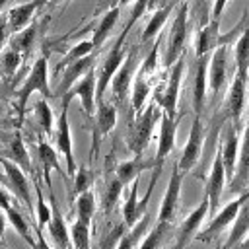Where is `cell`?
Wrapping results in <instances>:
<instances>
[{
  "label": "cell",
  "mask_w": 249,
  "mask_h": 249,
  "mask_svg": "<svg viewBox=\"0 0 249 249\" xmlns=\"http://www.w3.org/2000/svg\"><path fill=\"white\" fill-rule=\"evenodd\" d=\"M93 214H95V195L91 189H88L86 193L78 195V198H76V220H80L91 228Z\"/></svg>",
  "instance_id": "d590c367"
},
{
  "label": "cell",
  "mask_w": 249,
  "mask_h": 249,
  "mask_svg": "<svg viewBox=\"0 0 249 249\" xmlns=\"http://www.w3.org/2000/svg\"><path fill=\"white\" fill-rule=\"evenodd\" d=\"M230 191L235 195H243L249 191V121L241 132L239 140V156H237V165L233 179L230 181Z\"/></svg>",
  "instance_id": "ac0fdd59"
},
{
  "label": "cell",
  "mask_w": 249,
  "mask_h": 249,
  "mask_svg": "<svg viewBox=\"0 0 249 249\" xmlns=\"http://www.w3.org/2000/svg\"><path fill=\"white\" fill-rule=\"evenodd\" d=\"M95 89H97V74L93 72V68L80 80L76 82L70 91L62 97V105H70L72 97H78L80 103H82V109L88 117H93L95 115V109H97V101H95Z\"/></svg>",
  "instance_id": "ba28073f"
},
{
  "label": "cell",
  "mask_w": 249,
  "mask_h": 249,
  "mask_svg": "<svg viewBox=\"0 0 249 249\" xmlns=\"http://www.w3.org/2000/svg\"><path fill=\"white\" fill-rule=\"evenodd\" d=\"M185 54L171 66L167 68V74L160 88L154 93V101L160 105L161 113L169 117H177V101H179V91H181V82H183V72H185Z\"/></svg>",
  "instance_id": "3957f363"
},
{
  "label": "cell",
  "mask_w": 249,
  "mask_h": 249,
  "mask_svg": "<svg viewBox=\"0 0 249 249\" xmlns=\"http://www.w3.org/2000/svg\"><path fill=\"white\" fill-rule=\"evenodd\" d=\"M6 158L10 161H14L16 165H19L27 175H33V165H31V160H29V152L25 148V142L21 138V134H16L8 146H6Z\"/></svg>",
  "instance_id": "f1b7e54d"
},
{
  "label": "cell",
  "mask_w": 249,
  "mask_h": 249,
  "mask_svg": "<svg viewBox=\"0 0 249 249\" xmlns=\"http://www.w3.org/2000/svg\"><path fill=\"white\" fill-rule=\"evenodd\" d=\"M47 191H49V202H51V212H53L51 220L47 224V230H49V235L54 241V247L56 249H64V247L72 245L70 243V228L66 226V220H64L62 212H60V206L56 202V196H54L53 189H47Z\"/></svg>",
  "instance_id": "ffe728a7"
},
{
  "label": "cell",
  "mask_w": 249,
  "mask_h": 249,
  "mask_svg": "<svg viewBox=\"0 0 249 249\" xmlns=\"http://www.w3.org/2000/svg\"><path fill=\"white\" fill-rule=\"evenodd\" d=\"M12 206V198H10V195H8V191L0 185V208H4V210H8Z\"/></svg>",
  "instance_id": "816d5d0a"
},
{
  "label": "cell",
  "mask_w": 249,
  "mask_h": 249,
  "mask_svg": "<svg viewBox=\"0 0 249 249\" xmlns=\"http://www.w3.org/2000/svg\"><path fill=\"white\" fill-rule=\"evenodd\" d=\"M173 8H175V2H169V4H165L163 8H160V10H156V12L152 14V18H150V21L146 23L144 33H142V37H140V43H148L150 39H154V37L161 31V27L165 25V21H167L169 14L173 12Z\"/></svg>",
  "instance_id": "836d02e7"
},
{
  "label": "cell",
  "mask_w": 249,
  "mask_h": 249,
  "mask_svg": "<svg viewBox=\"0 0 249 249\" xmlns=\"http://www.w3.org/2000/svg\"><path fill=\"white\" fill-rule=\"evenodd\" d=\"M93 62H95V58L89 54V56H84V58H80V60H76V62H72V64H68L66 68H64V72H62V80H60V86H58V93H62V97L70 91V88L76 84V82H80L91 68H93Z\"/></svg>",
  "instance_id": "cb8c5ba5"
},
{
  "label": "cell",
  "mask_w": 249,
  "mask_h": 249,
  "mask_svg": "<svg viewBox=\"0 0 249 249\" xmlns=\"http://www.w3.org/2000/svg\"><path fill=\"white\" fill-rule=\"evenodd\" d=\"M241 200H243V195H239L235 200L228 202L220 212H216V214L210 218L208 226H206L202 231H198L195 239H196V241H202V243H208V241L216 239L228 226L233 224V220H235V216H237V210H239V206H241Z\"/></svg>",
  "instance_id": "8fae6325"
},
{
  "label": "cell",
  "mask_w": 249,
  "mask_h": 249,
  "mask_svg": "<svg viewBox=\"0 0 249 249\" xmlns=\"http://www.w3.org/2000/svg\"><path fill=\"white\" fill-rule=\"evenodd\" d=\"M43 4V0H31V2H25V4H18L14 8L8 10V27L10 31L14 33H19L23 31L25 27H29L31 19H33V14L37 12V8Z\"/></svg>",
  "instance_id": "d4e9b609"
},
{
  "label": "cell",
  "mask_w": 249,
  "mask_h": 249,
  "mask_svg": "<svg viewBox=\"0 0 249 249\" xmlns=\"http://www.w3.org/2000/svg\"><path fill=\"white\" fill-rule=\"evenodd\" d=\"M231 56H230V45H220V47H216L210 53V60H208V88H210L212 101H216L218 95H222L230 88V82H231L230 74H235V70H231V66H230Z\"/></svg>",
  "instance_id": "277c9868"
},
{
  "label": "cell",
  "mask_w": 249,
  "mask_h": 249,
  "mask_svg": "<svg viewBox=\"0 0 249 249\" xmlns=\"http://www.w3.org/2000/svg\"><path fill=\"white\" fill-rule=\"evenodd\" d=\"M119 12H121L119 6H111V8L101 16V19L97 21V25H95V29H93V37L89 39V41L93 43V49H99V47L107 41L109 33L113 31V27H115V23H117V19H119Z\"/></svg>",
  "instance_id": "f546056e"
},
{
  "label": "cell",
  "mask_w": 249,
  "mask_h": 249,
  "mask_svg": "<svg viewBox=\"0 0 249 249\" xmlns=\"http://www.w3.org/2000/svg\"><path fill=\"white\" fill-rule=\"evenodd\" d=\"M239 130L233 126V123H226L224 126V134H222V146H220V156H222V163L226 169V177L228 183L233 179L235 173V165H237V156H239Z\"/></svg>",
  "instance_id": "d6986e66"
},
{
  "label": "cell",
  "mask_w": 249,
  "mask_h": 249,
  "mask_svg": "<svg viewBox=\"0 0 249 249\" xmlns=\"http://www.w3.org/2000/svg\"><path fill=\"white\" fill-rule=\"evenodd\" d=\"M35 233H37V239H35V241H33L31 245H29L31 249H53V247H51V245L47 243V239H45V233H43V230H39V228H37V230H35Z\"/></svg>",
  "instance_id": "681fc988"
},
{
  "label": "cell",
  "mask_w": 249,
  "mask_h": 249,
  "mask_svg": "<svg viewBox=\"0 0 249 249\" xmlns=\"http://www.w3.org/2000/svg\"><path fill=\"white\" fill-rule=\"evenodd\" d=\"M148 4H150V0H134V6H132V12H130V18H128L126 25H124V27H123V31H121L119 41H124V37L128 35V31L134 27V23H136V21L142 18V14L146 12Z\"/></svg>",
  "instance_id": "bcb514c9"
},
{
  "label": "cell",
  "mask_w": 249,
  "mask_h": 249,
  "mask_svg": "<svg viewBox=\"0 0 249 249\" xmlns=\"http://www.w3.org/2000/svg\"><path fill=\"white\" fill-rule=\"evenodd\" d=\"M169 231H171V224L158 220L156 226L144 235V239H142V243H140L138 249H161V245L165 243Z\"/></svg>",
  "instance_id": "8d00e7d4"
},
{
  "label": "cell",
  "mask_w": 249,
  "mask_h": 249,
  "mask_svg": "<svg viewBox=\"0 0 249 249\" xmlns=\"http://www.w3.org/2000/svg\"><path fill=\"white\" fill-rule=\"evenodd\" d=\"M189 0H179L175 18L169 25L167 33V43L161 54V62L165 68H171L183 54H185V43L189 37Z\"/></svg>",
  "instance_id": "6da1fadb"
},
{
  "label": "cell",
  "mask_w": 249,
  "mask_h": 249,
  "mask_svg": "<svg viewBox=\"0 0 249 249\" xmlns=\"http://www.w3.org/2000/svg\"><path fill=\"white\" fill-rule=\"evenodd\" d=\"M0 115H2V103H0Z\"/></svg>",
  "instance_id": "6125c7cd"
},
{
  "label": "cell",
  "mask_w": 249,
  "mask_h": 249,
  "mask_svg": "<svg viewBox=\"0 0 249 249\" xmlns=\"http://www.w3.org/2000/svg\"><path fill=\"white\" fill-rule=\"evenodd\" d=\"M123 187H124V185H123L115 175H111V177L107 179L105 193H103V210H105V214H107V216L113 212L115 204L119 202L121 193H123Z\"/></svg>",
  "instance_id": "60d3db41"
},
{
  "label": "cell",
  "mask_w": 249,
  "mask_h": 249,
  "mask_svg": "<svg viewBox=\"0 0 249 249\" xmlns=\"http://www.w3.org/2000/svg\"><path fill=\"white\" fill-rule=\"evenodd\" d=\"M152 76L144 74L138 70L134 82H132V88H130V107H132V113L138 115L144 111V103L148 99V93L152 89V82H150Z\"/></svg>",
  "instance_id": "83f0119b"
},
{
  "label": "cell",
  "mask_w": 249,
  "mask_h": 249,
  "mask_svg": "<svg viewBox=\"0 0 249 249\" xmlns=\"http://www.w3.org/2000/svg\"><path fill=\"white\" fill-rule=\"evenodd\" d=\"M6 226H8V216H6V210H4V208H0V241L4 239Z\"/></svg>",
  "instance_id": "f5cc1de1"
},
{
  "label": "cell",
  "mask_w": 249,
  "mask_h": 249,
  "mask_svg": "<svg viewBox=\"0 0 249 249\" xmlns=\"http://www.w3.org/2000/svg\"><path fill=\"white\" fill-rule=\"evenodd\" d=\"M150 222H152L150 214H144L132 228H128V230L124 231V235L121 237L117 249H138V245L142 243L144 235L148 233V226H150Z\"/></svg>",
  "instance_id": "1f68e13d"
},
{
  "label": "cell",
  "mask_w": 249,
  "mask_h": 249,
  "mask_svg": "<svg viewBox=\"0 0 249 249\" xmlns=\"http://www.w3.org/2000/svg\"><path fill=\"white\" fill-rule=\"evenodd\" d=\"M91 51H95L91 41H80V43H76V45H74V47H70V49H68V53L60 58V62H58V66H56V72L64 70L68 64L76 62V60H80V58H84V56H89V54H91Z\"/></svg>",
  "instance_id": "ab89813d"
},
{
  "label": "cell",
  "mask_w": 249,
  "mask_h": 249,
  "mask_svg": "<svg viewBox=\"0 0 249 249\" xmlns=\"http://www.w3.org/2000/svg\"><path fill=\"white\" fill-rule=\"evenodd\" d=\"M54 144H56V152L64 158V171L68 177H74L78 167H76V158L72 152V132H70V123H68V107L62 105L60 109V117L56 123V130H54Z\"/></svg>",
  "instance_id": "52a82bcc"
},
{
  "label": "cell",
  "mask_w": 249,
  "mask_h": 249,
  "mask_svg": "<svg viewBox=\"0 0 249 249\" xmlns=\"http://www.w3.org/2000/svg\"><path fill=\"white\" fill-rule=\"evenodd\" d=\"M124 56H126V53L123 51V41L117 39L115 45L111 47V51L107 53V56H105V60H103L99 72H97V89H95V101H97V103L103 101V93H105V89L111 86V80L115 78L117 70L121 68Z\"/></svg>",
  "instance_id": "7c38bea8"
},
{
  "label": "cell",
  "mask_w": 249,
  "mask_h": 249,
  "mask_svg": "<svg viewBox=\"0 0 249 249\" xmlns=\"http://www.w3.org/2000/svg\"><path fill=\"white\" fill-rule=\"evenodd\" d=\"M169 249H177V247H175V243H173V245H171V247H169Z\"/></svg>",
  "instance_id": "94428289"
},
{
  "label": "cell",
  "mask_w": 249,
  "mask_h": 249,
  "mask_svg": "<svg viewBox=\"0 0 249 249\" xmlns=\"http://www.w3.org/2000/svg\"><path fill=\"white\" fill-rule=\"evenodd\" d=\"M33 93H41V97H45V99H49V97L54 95L53 89H51V86H49V70H47V56L45 54L39 56L33 62V66H31L25 82L21 84V88L18 91V111H19V115L25 113L27 101H29V97Z\"/></svg>",
  "instance_id": "5b68a950"
},
{
  "label": "cell",
  "mask_w": 249,
  "mask_h": 249,
  "mask_svg": "<svg viewBox=\"0 0 249 249\" xmlns=\"http://www.w3.org/2000/svg\"><path fill=\"white\" fill-rule=\"evenodd\" d=\"M247 235H249V191L243 193L241 206L237 210V216L231 224V230H230L228 239L224 241L222 249H237Z\"/></svg>",
  "instance_id": "44dd1931"
},
{
  "label": "cell",
  "mask_w": 249,
  "mask_h": 249,
  "mask_svg": "<svg viewBox=\"0 0 249 249\" xmlns=\"http://www.w3.org/2000/svg\"><path fill=\"white\" fill-rule=\"evenodd\" d=\"M35 193H37V228L43 230L51 220V202L43 198V191L39 185V179H35Z\"/></svg>",
  "instance_id": "7bdbcfd3"
},
{
  "label": "cell",
  "mask_w": 249,
  "mask_h": 249,
  "mask_svg": "<svg viewBox=\"0 0 249 249\" xmlns=\"http://www.w3.org/2000/svg\"><path fill=\"white\" fill-rule=\"evenodd\" d=\"M126 230H128V228H126L124 222L115 224V226L101 237V241H99V249H117V245H119V241H121V237L124 235Z\"/></svg>",
  "instance_id": "f6af8a7d"
},
{
  "label": "cell",
  "mask_w": 249,
  "mask_h": 249,
  "mask_svg": "<svg viewBox=\"0 0 249 249\" xmlns=\"http://www.w3.org/2000/svg\"><path fill=\"white\" fill-rule=\"evenodd\" d=\"M247 80H249L247 76L233 74L230 88L226 91V97H224V105H222V115L226 117V121L233 123L237 130H241V117H243V109L247 101Z\"/></svg>",
  "instance_id": "8992f818"
},
{
  "label": "cell",
  "mask_w": 249,
  "mask_h": 249,
  "mask_svg": "<svg viewBox=\"0 0 249 249\" xmlns=\"http://www.w3.org/2000/svg\"><path fill=\"white\" fill-rule=\"evenodd\" d=\"M148 165H150V163L142 161V156H134V158H130V160L121 161V163L115 167V177H117L123 185H130L132 181L138 179V173H140L142 169H146Z\"/></svg>",
  "instance_id": "d6a6232c"
},
{
  "label": "cell",
  "mask_w": 249,
  "mask_h": 249,
  "mask_svg": "<svg viewBox=\"0 0 249 249\" xmlns=\"http://www.w3.org/2000/svg\"><path fill=\"white\" fill-rule=\"evenodd\" d=\"M226 4H228V0H214V8H212V18H210V19L220 21V19H222V12H224Z\"/></svg>",
  "instance_id": "f907efd6"
},
{
  "label": "cell",
  "mask_w": 249,
  "mask_h": 249,
  "mask_svg": "<svg viewBox=\"0 0 249 249\" xmlns=\"http://www.w3.org/2000/svg\"><path fill=\"white\" fill-rule=\"evenodd\" d=\"M208 60L210 54L196 58L195 82H193V111L195 115H202L204 101H206V86H208Z\"/></svg>",
  "instance_id": "7402d4cb"
},
{
  "label": "cell",
  "mask_w": 249,
  "mask_h": 249,
  "mask_svg": "<svg viewBox=\"0 0 249 249\" xmlns=\"http://www.w3.org/2000/svg\"><path fill=\"white\" fill-rule=\"evenodd\" d=\"M237 249H249V235H247V237L241 241V245H239Z\"/></svg>",
  "instance_id": "db71d44e"
},
{
  "label": "cell",
  "mask_w": 249,
  "mask_h": 249,
  "mask_svg": "<svg viewBox=\"0 0 249 249\" xmlns=\"http://www.w3.org/2000/svg\"><path fill=\"white\" fill-rule=\"evenodd\" d=\"M161 119V109L156 101H152L148 107H144L142 113L136 115V119L130 123L128 128V148L134 156H142L146 146L152 140L156 123Z\"/></svg>",
  "instance_id": "7a4b0ae2"
},
{
  "label": "cell",
  "mask_w": 249,
  "mask_h": 249,
  "mask_svg": "<svg viewBox=\"0 0 249 249\" xmlns=\"http://www.w3.org/2000/svg\"><path fill=\"white\" fill-rule=\"evenodd\" d=\"M6 216H8V224H12V228L16 230V233H19V237L27 243V245H31L35 239L31 237V230H29V224H27V220L21 216V212L18 210V208H14V206H10L8 210H6Z\"/></svg>",
  "instance_id": "b9f144b4"
},
{
  "label": "cell",
  "mask_w": 249,
  "mask_h": 249,
  "mask_svg": "<svg viewBox=\"0 0 249 249\" xmlns=\"http://www.w3.org/2000/svg\"><path fill=\"white\" fill-rule=\"evenodd\" d=\"M93 119V130H91V150H89V160H93L99 152V144L101 138H105L117 124V109L107 103V101H99Z\"/></svg>",
  "instance_id": "9c48e42d"
},
{
  "label": "cell",
  "mask_w": 249,
  "mask_h": 249,
  "mask_svg": "<svg viewBox=\"0 0 249 249\" xmlns=\"http://www.w3.org/2000/svg\"><path fill=\"white\" fill-rule=\"evenodd\" d=\"M21 62H23V56H21L19 53H16V51L8 49V51H4V53H2L0 68H2V72H4V76H6V78H12V76L18 72V68H19V64H21Z\"/></svg>",
  "instance_id": "ee69618b"
},
{
  "label": "cell",
  "mask_w": 249,
  "mask_h": 249,
  "mask_svg": "<svg viewBox=\"0 0 249 249\" xmlns=\"http://www.w3.org/2000/svg\"><path fill=\"white\" fill-rule=\"evenodd\" d=\"M0 249H6V247H4V243H2V241H0Z\"/></svg>",
  "instance_id": "680465c9"
},
{
  "label": "cell",
  "mask_w": 249,
  "mask_h": 249,
  "mask_svg": "<svg viewBox=\"0 0 249 249\" xmlns=\"http://www.w3.org/2000/svg\"><path fill=\"white\" fill-rule=\"evenodd\" d=\"M37 156L41 160V165H43V177H45V183H47V189H53L51 187V171H58L62 175V165L58 161V152L45 140H39L37 144Z\"/></svg>",
  "instance_id": "484cf974"
},
{
  "label": "cell",
  "mask_w": 249,
  "mask_h": 249,
  "mask_svg": "<svg viewBox=\"0 0 249 249\" xmlns=\"http://www.w3.org/2000/svg\"><path fill=\"white\" fill-rule=\"evenodd\" d=\"M130 2H134V0H117V6L119 4H130Z\"/></svg>",
  "instance_id": "11a10c76"
},
{
  "label": "cell",
  "mask_w": 249,
  "mask_h": 249,
  "mask_svg": "<svg viewBox=\"0 0 249 249\" xmlns=\"http://www.w3.org/2000/svg\"><path fill=\"white\" fill-rule=\"evenodd\" d=\"M136 64H138V49L132 47V49L126 53V56H124L121 68L117 70L115 78L111 80V91H113V95H115V99H117L119 103L124 101L128 89L132 88V82H134L132 76H134Z\"/></svg>",
  "instance_id": "2e32d148"
},
{
  "label": "cell",
  "mask_w": 249,
  "mask_h": 249,
  "mask_svg": "<svg viewBox=\"0 0 249 249\" xmlns=\"http://www.w3.org/2000/svg\"><path fill=\"white\" fill-rule=\"evenodd\" d=\"M6 2H8V0H0V8H2V6L6 4Z\"/></svg>",
  "instance_id": "9f6ffc18"
},
{
  "label": "cell",
  "mask_w": 249,
  "mask_h": 249,
  "mask_svg": "<svg viewBox=\"0 0 249 249\" xmlns=\"http://www.w3.org/2000/svg\"><path fill=\"white\" fill-rule=\"evenodd\" d=\"M0 165L4 167V173H6V181L14 193V196L25 204V208L29 212H33V200H31V187H29V181H27V173L16 165L14 161H10L8 158H0Z\"/></svg>",
  "instance_id": "5bb4252c"
},
{
  "label": "cell",
  "mask_w": 249,
  "mask_h": 249,
  "mask_svg": "<svg viewBox=\"0 0 249 249\" xmlns=\"http://www.w3.org/2000/svg\"><path fill=\"white\" fill-rule=\"evenodd\" d=\"M233 64H235V74H241V76L249 78V23L241 29V33L235 39Z\"/></svg>",
  "instance_id": "4316f807"
},
{
  "label": "cell",
  "mask_w": 249,
  "mask_h": 249,
  "mask_svg": "<svg viewBox=\"0 0 249 249\" xmlns=\"http://www.w3.org/2000/svg\"><path fill=\"white\" fill-rule=\"evenodd\" d=\"M208 212H210V204H208V198L204 196V198L200 200V204L181 222V226H179V230H177V233H175V247H177V249H185V247L196 237L198 228H200L202 220L208 216Z\"/></svg>",
  "instance_id": "e0dca14e"
},
{
  "label": "cell",
  "mask_w": 249,
  "mask_h": 249,
  "mask_svg": "<svg viewBox=\"0 0 249 249\" xmlns=\"http://www.w3.org/2000/svg\"><path fill=\"white\" fill-rule=\"evenodd\" d=\"M33 119H35V124L41 128V132H45V134L53 132V128H54V115H53V109H51V105H49V101L45 97L35 101V105H33Z\"/></svg>",
  "instance_id": "e575fe53"
},
{
  "label": "cell",
  "mask_w": 249,
  "mask_h": 249,
  "mask_svg": "<svg viewBox=\"0 0 249 249\" xmlns=\"http://www.w3.org/2000/svg\"><path fill=\"white\" fill-rule=\"evenodd\" d=\"M202 140H204V134H202V121H200V115H195L193 119V124H191V132H189V138H187V144L181 152V158L177 161V167L183 175H187V171H191L198 160H200V154H202Z\"/></svg>",
  "instance_id": "30bf717a"
},
{
  "label": "cell",
  "mask_w": 249,
  "mask_h": 249,
  "mask_svg": "<svg viewBox=\"0 0 249 249\" xmlns=\"http://www.w3.org/2000/svg\"><path fill=\"white\" fill-rule=\"evenodd\" d=\"M43 2H58V0H43Z\"/></svg>",
  "instance_id": "6f0895ef"
},
{
  "label": "cell",
  "mask_w": 249,
  "mask_h": 249,
  "mask_svg": "<svg viewBox=\"0 0 249 249\" xmlns=\"http://www.w3.org/2000/svg\"><path fill=\"white\" fill-rule=\"evenodd\" d=\"M64 249H74V247H72V245H68V247H64Z\"/></svg>",
  "instance_id": "91938a15"
},
{
  "label": "cell",
  "mask_w": 249,
  "mask_h": 249,
  "mask_svg": "<svg viewBox=\"0 0 249 249\" xmlns=\"http://www.w3.org/2000/svg\"><path fill=\"white\" fill-rule=\"evenodd\" d=\"M89 187H91V173H89L88 167H80L76 171V175H74V193L76 195H82Z\"/></svg>",
  "instance_id": "7dc6e473"
},
{
  "label": "cell",
  "mask_w": 249,
  "mask_h": 249,
  "mask_svg": "<svg viewBox=\"0 0 249 249\" xmlns=\"http://www.w3.org/2000/svg\"><path fill=\"white\" fill-rule=\"evenodd\" d=\"M228 177H226V169H224V163H222V156L220 152H216L214 156V161H212V167L206 175V181H204V196L208 198V204H210V212H208V218H212L218 210V202L222 198V191H224V185H226Z\"/></svg>",
  "instance_id": "9a60e30c"
},
{
  "label": "cell",
  "mask_w": 249,
  "mask_h": 249,
  "mask_svg": "<svg viewBox=\"0 0 249 249\" xmlns=\"http://www.w3.org/2000/svg\"><path fill=\"white\" fill-rule=\"evenodd\" d=\"M70 243L74 249H91V228L80 220L70 226Z\"/></svg>",
  "instance_id": "f35d334b"
},
{
  "label": "cell",
  "mask_w": 249,
  "mask_h": 249,
  "mask_svg": "<svg viewBox=\"0 0 249 249\" xmlns=\"http://www.w3.org/2000/svg\"><path fill=\"white\" fill-rule=\"evenodd\" d=\"M138 187H140V179L132 181L128 187V196L123 204V222L126 224V228H132L144 214L140 212V200H138Z\"/></svg>",
  "instance_id": "4dcf8cb0"
},
{
  "label": "cell",
  "mask_w": 249,
  "mask_h": 249,
  "mask_svg": "<svg viewBox=\"0 0 249 249\" xmlns=\"http://www.w3.org/2000/svg\"><path fill=\"white\" fill-rule=\"evenodd\" d=\"M183 177H185V175L179 171L177 163H173L171 177H169V181H167V187H165V193H163V198H161V204H160V210H158V220H160V222H169V224H173V218H175L177 208H179Z\"/></svg>",
  "instance_id": "4fadbf2b"
},
{
  "label": "cell",
  "mask_w": 249,
  "mask_h": 249,
  "mask_svg": "<svg viewBox=\"0 0 249 249\" xmlns=\"http://www.w3.org/2000/svg\"><path fill=\"white\" fill-rule=\"evenodd\" d=\"M8 31H10V27H8V16L2 14L0 16V51L4 49V45L8 41Z\"/></svg>",
  "instance_id": "c3c4849f"
},
{
  "label": "cell",
  "mask_w": 249,
  "mask_h": 249,
  "mask_svg": "<svg viewBox=\"0 0 249 249\" xmlns=\"http://www.w3.org/2000/svg\"><path fill=\"white\" fill-rule=\"evenodd\" d=\"M222 45V33H220V21L210 19L206 25L200 27L198 37H196V45H195V56L202 58L206 54H210L216 47Z\"/></svg>",
  "instance_id": "603a6c76"
},
{
  "label": "cell",
  "mask_w": 249,
  "mask_h": 249,
  "mask_svg": "<svg viewBox=\"0 0 249 249\" xmlns=\"http://www.w3.org/2000/svg\"><path fill=\"white\" fill-rule=\"evenodd\" d=\"M35 35H37V25H29L19 33H14V37L10 39V49L19 53L23 58H27V54L31 53V47L35 43Z\"/></svg>",
  "instance_id": "74e56055"
}]
</instances>
